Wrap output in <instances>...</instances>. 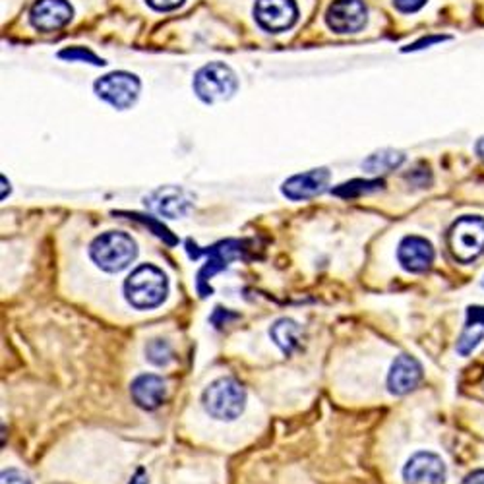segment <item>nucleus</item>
Here are the masks:
<instances>
[{"instance_id":"f257e3e1","label":"nucleus","mask_w":484,"mask_h":484,"mask_svg":"<svg viewBox=\"0 0 484 484\" xmlns=\"http://www.w3.org/2000/svg\"><path fill=\"white\" fill-rule=\"evenodd\" d=\"M169 294L167 276L157 266L141 264L124 281V297L138 310L157 309Z\"/></svg>"},{"instance_id":"f03ea898","label":"nucleus","mask_w":484,"mask_h":484,"mask_svg":"<svg viewBox=\"0 0 484 484\" xmlns=\"http://www.w3.org/2000/svg\"><path fill=\"white\" fill-rule=\"evenodd\" d=\"M138 248L132 237L121 231L103 233L91 242L89 256L99 269L119 274L136 259Z\"/></svg>"},{"instance_id":"7ed1b4c3","label":"nucleus","mask_w":484,"mask_h":484,"mask_svg":"<svg viewBox=\"0 0 484 484\" xmlns=\"http://www.w3.org/2000/svg\"><path fill=\"white\" fill-rule=\"evenodd\" d=\"M239 80L233 70L223 63H209L196 72L194 91L208 105L229 101L237 93Z\"/></svg>"},{"instance_id":"20e7f679","label":"nucleus","mask_w":484,"mask_h":484,"mask_svg":"<svg viewBox=\"0 0 484 484\" xmlns=\"http://www.w3.org/2000/svg\"><path fill=\"white\" fill-rule=\"evenodd\" d=\"M246 405L244 387L234 378H219L204 392V407L217 420H234Z\"/></svg>"},{"instance_id":"39448f33","label":"nucleus","mask_w":484,"mask_h":484,"mask_svg":"<svg viewBox=\"0 0 484 484\" xmlns=\"http://www.w3.org/2000/svg\"><path fill=\"white\" fill-rule=\"evenodd\" d=\"M447 244L457 262H473L484 252V219L471 216L457 219L447 234Z\"/></svg>"},{"instance_id":"423d86ee","label":"nucleus","mask_w":484,"mask_h":484,"mask_svg":"<svg viewBox=\"0 0 484 484\" xmlns=\"http://www.w3.org/2000/svg\"><path fill=\"white\" fill-rule=\"evenodd\" d=\"M140 80L130 72H111L96 81L98 98L113 105L115 109H128L138 101Z\"/></svg>"},{"instance_id":"0eeeda50","label":"nucleus","mask_w":484,"mask_h":484,"mask_svg":"<svg viewBox=\"0 0 484 484\" xmlns=\"http://www.w3.org/2000/svg\"><path fill=\"white\" fill-rule=\"evenodd\" d=\"M254 16L266 31L281 33L297 23L299 8L294 0H256Z\"/></svg>"},{"instance_id":"6e6552de","label":"nucleus","mask_w":484,"mask_h":484,"mask_svg":"<svg viewBox=\"0 0 484 484\" xmlns=\"http://www.w3.org/2000/svg\"><path fill=\"white\" fill-rule=\"evenodd\" d=\"M194 198L181 186H161L146 196V206L161 217L179 219L192 209Z\"/></svg>"},{"instance_id":"1a4fd4ad","label":"nucleus","mask_w":484,"mask_h":484,"mask_svg":"<svg viewBox=\"0 0 484 484\" xmlns=\"http://www.w3.org/2000/svg\"><path fill=\"white\" fill-rule=\"evenodd\" d=\"M366 20L369 10L362 0H335L326 12L327 26L335 33H357L364 28Z\"/></svg>"},{"instance_id":"9d476101","label":"nucleus","mask_w":484,"mask_h":484,"mask_svg":"<svg viewBox=\"0 0 484 484\" xmlns=\"http://www.w3.org/2000/svg\"><path fill=\"white\" fill-rule=\"evenodd\" d=\"M403 479L407 484H444L446 465L440 455L432 452H419L407 462Z\"/></svg>"},{"instance_id":"9b49d317","label":"nucleus","mask_w":484,"mask_h":484,"mask_svg":"<svg viewBox=\"0 0 484 484\" xmlns=\"http://www.w3.org/2000/svg\"><path fill=\"white\" fill-rule=\"evenodd\" d=\"M397 259L401 267L409 274H422V271L430 269L434 262V248L427 239L411 234L399 242Z\"/></svg>"},{"instance_id":"f8f14e48","label":"nucleus","mask_w":484,"mask_h":484,"mask_svg":"<svg viewBox=\"0 0 484 484\" xmlns=\"http://www.w3.org/2000/svg\"><path fill=\"white\" fill-rule=\"evenodd\" d=\"M72 6L66 0H38L30 12V20L39 31H56L72 20Z\"/></svg>"},{"instance_id":"ddd939ff","label":"nucleus","mask_w":484,"mask_h":484,"mask_svg":"<svg viewBox=\"0 0 484 484\" xmlns=\"http://www.w3.org/2000/svg\"><path fill=\"white\" fill-rule=\"evenodd\" d=\"M422 380V366L411 355H399L387 374V389L394 395L412 392Z\"/></svg>"},{"instance_id":"4468645a","label":"nucleus","mask_w":484,"mask_h":484,"mask_svg":"<svg viewBox=\"0 0 484 484\" xmlns=\"http://www.w3.org/2000/svg\"><path fill=\"white\" fill-rule=\"evenodd\" d=\"M194 258L198 254H208L209 256V262L208 266L200 271L198 276V291L200 294L204 297V291H206V283L214 277L217 271L225 269L229 266V262H233L234 258H241L242 256V244L237 242V241H227V242H219L217 246L209 248V250H194L191 252Z\"/></svg>"},{"instance_id":"2eb2a0df","label":"nucleus","mask_w":484,"mask_h":484,"mask_svg":"<svg viewBox=\"0 0 484 484\" xmlns=\"http://www.w3.org/2000/svg\"><path fill=\"white\" fill-rule=\"evenodd\" d=\"M329 183V171L327 169H312L309 173H301L291 176L289 181L283 184V194L289 200H309L318 194H322Z\"/></svg>"},{"instance_id":"dca6fc26","label":"nucleus","mask_w":484,"mask_h":484,"mask_svg":"<svg viewBox=\"0 0 484 484\" xmlns=\"http://www.w3.org/2000/svg\"><path fill=\"white\" fill-rule=\"evenodd\" d=\"M130 394H132L134 403L146 411H156L163 405L165 397H167V384L161 376L156 374H141L130 386Z\"/></svg>"},{"instance_id":"f3484780","label":"nucleus","mask_w":484,"mask_h":484,"mask_svg":"<svg viewBox=\"0 0 484 484\" xmlns=\"http://www.w3.org/2000/svg\"><path fill=\"white\" fill-rule=\"evenodd\" d=\"M482 339H484V306H469L467 324L463 327L462 337L457 341V352L462 357L471 355Z\"/></svg>"},{"instance_id":"a211bd4d","label":"nucleus","mask_w":484,"mask_h":484,"mask_svg":"<svg viewBox=\"0 0 484 484\" xmlns=\"http://www.w3.org/2000/svg\"><path fill=\"white\" fill-rule=\"evenodd\" d=\"M269 335L287 357H291L293 352L301 347V339H302L301 327L294 320H289V318H281V320H277L274 326H271Z\"/></svg>"},{"instance_id":"6ab92c4d","label":"nucleus","mask_w":484,"mask_h":484,"mask_svg":"<svg viewBox=\"0 0 484 484\" xmlns=\"http://www.w3.org/2000/svg\"><path fill=\"white\" fill-rule=\"evenodd\" d=\"M405 156L399 151H394V149H386V151H380V153H374V156H370L369 159H366L362 163V167L369 171L370 174H376V173H389L397 169L401 163H403Z\"/></svg>"},{"instance_id":"aec40b11","label":"nucleus","mask_w":484,"mask_h":484,"mask_svg":"<svg viewBox=\"0 0 484 484\" xmlns=\"http://www.w3.org/2000/svg\"><path fill=\"white\" fill-rule=\"evenodd\" d=\"M382 186H384V183L378 181V179H372V181H351V183H345V184H341L339 188H335L334 194L341 196V198H355V196L374 192Z\"/></svg>"},{"instance_id":"412c9836","label":"nucleus","mask_w":484,"mask_h":484,"mask_svg":"<svg viewBox=\"0 0 484 484\" xmlns=\"http://www.w3.org/2000/svg\"><path fill=\"white\" fill-rule=\"evenodd\" d=\"M146 359L156 366H167L173 361V349L163 339H153L146 345Z\"/></svg>"},{"instance_id":"4be33fe9","label":"nucleus","mask_w":484,"mask_h":484,"mask_svg":"<svg viewBox=\"0 0 484 484\" xmlns=\"http://www.w3.org/2000/svg\"><path fill=\"white\" fill-rule=\"evenodd\" d=\"M61 58H66V61H81V63H91L96 66L105 64L98 55H93L88 49H81V47H72V49H64L61 53Z\"/></svg>"},{"instance_id":"5701e85b","label":"nucleus","mask_w":484,"mask_h":484,"mask_svg":"<svg viewBox=\"0 0 484 484\" xmlns=\"http://www.w3.org/2000/svg\"><path fill=\"white\" fill-rule=\"evenodd\" d=\"M0 484H31V480L20 469H6L0 477Z\"/></svg>"},{"instance_id":"b1692460","label":"nucleus","mask_w":484,"mask_h":484,"mask_svg":"<svg viewBox=\"0 0 484 484\" xmlns=\"http://www.w3.org/2000/svg\"><path fill=\"white\" fill-rule=\"evenodd\" d=\"M429 0H394V4L399 12H403V14H415L424 4H427Z\"/></svg>"},{"instance_id":"393cba45","label":"nucleus","mask_w":484,"mask_h":484,"mask_svg":"<svg viewBox=\"0 0 484 484\" xmlns=\"http://www.w3.org/2000/svg\"><path fill=\"white\" fill-rule=\"evenodd\" d=\"M183 3H184V0H148V4H149L151 8L159 10V12L174 10V8H179Z\"/></svg>"},{"instance_id":"a878e982","label":"nucleus","mask_w":484,"mask_h":484,"mask_svg":"<svg viewBox=\"0 0 484 484\" xmlns=\"http://www.w3.org/2000/svg\"><path fill=\"white\" fill-rule=\"evenodd\" d=\"M450 38H442V35H436V38H429V39H420L419 43H415L412 47H407L405 51H417V49H424L427 45H432V43H442V41H447Z\"/></svg>"},{"instance_id":"bb28decb","label":"nucleus","mask_w":484,"mask_h":484,"mask_svg":"<svg viewBox=\"0 0 484 484\" xmlns=\"http://www.w3.org/2000/svg\"><path fill=\"white\" fill-rule=\"evenodd\" d=\"M462 484H484V469L469 473Z\"/></svg>"},{"instance_id":"cd10ccee","label":"nucleus","mask_w":484,"mask_h":484,"mask_svg":"<svg viewBox=\"0 0 484 484\" xmlns=\"http://www.w3.org/2000/svg\"><path fill=\"white\" fill-rule=\"evenodd\" d=\"M128 484H148V479H146L144 469H138V473L132 477V480H130Z\"/></svg>"},{"instance_id":"c85d7f7f","label":"nucleus","mask_w":484,"mask_h":484,"mask_svg":"<svg viewBox=\"0 0 484 484\" xmlns=\"http://www.w3.org/2000/svg\"><path fill=\"white\" fill-rule=\"evenodd\" d=\"M475 149H477V156H479V157L484 161V138H480V140L477 141Z\"/></svg>"}]
</instances>
